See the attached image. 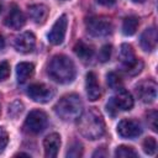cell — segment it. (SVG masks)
<instances>
[{
  "instance_id": "obj_1",
  "label": "cell",
  "mask_w": 158,
  "mask_h": 158,
  "mask_svg": "<svg viewBox=\"0 0 158 158\" xmlns=\"http://www.w3.org/2000/svg\"><path fill=\"white\" fill-rule=\"evenodd\" d=\"M78 120V130L88 139H99L105 135V122L95 107H90L86 111L81 112Z\"/></svg>"
},
{
  "instance_id": "obj_2",
  "label": "cell",
  "mask_w": 158,
  "mask_h": 158,
  "mask_svg": "<svg viewBox=\"0 0 158 158\" xmlns=\"http://www.w3.org/2000/svg\"><path fill=\"white\" fill-rule=\"evenodd\" d=\"M47 73L54 81L59 84H68L75 78V65L69 57L64 54H57L49 60Z\"/></svg>"
},
{
  "instance_id": "obj_3",
  "label": "cell",
  "mask_w": 158,
  "mask_h": 158,
  "mask_svg": "<svg viewBox=\"0 0 158 158\" xmlns=\"http://www.w3.org/2000/svg\"><path fill=\"white\" fill-rule=\"evenodd\" d=\"M54 111L64 121L77 120L83 112V101L77 94H67L57 101Z\"/></svg>"
},
{
  "instance_id": "obj_4",
  "label": "cell",
  "mask_w": 158,
  "mask_h": 158,
  "mask_svg": "<svg viewBox=\"0 0 158 158\" xmlns=\"http://www.w3.org/2000/svg\"><path fill=\"white\" fill-rule=\"evenodd\" d=\"M85 26L88 32L95 37H105L112 32V22L104 16H91L86 19Z\"/></svg>"
},
{
  "instance_id": "obj_5",
  "label": "cell",
  "mask_w": 158,
  "mask_h": 158,
  "mask_svg": "<svg viewBox=\"0 0 158 158\" xmlns=\"http://www.w3.org/2000/svg\"><path fill=\"white\" fill-rule=\"evenodd\" d=\"M47 122L48 117L46 112L42 110H32L23 122V131L30 135H38L46 128Z\"/></svg>"
},
{
  "instance_id": "obj_6",
  "label": "cell",
  "mask_w": 158,
  "mask_h": 158,
  "mask_svg": "<svg viewBox=\"0 0 158 158\" xmlns=\"http://www.w3.org/2000/svg\"><path fill=\"white\" fill-rule=\"evenodd\" d=\"M135 91L137 98L142 102L151 104L157 98V84L154 80H151V79L142 80L135 86Z\"/></svg>"
},
{
  "instance_id": "obj_7",
  "label": "cell",
  "mask_w": 158,
  "mask_h": 158,
  "mask_svg": "<svg viewBox=\"0 0 158 158\" xmlns=\"http://www.w3.org/2000/svg\"><path fill=\"white\" fill-rule=\"evenodd\" d=\"M27 95L33 101L44 104V102H48L54 96V90L52 88H49L48 85H46V84L35 83V84H31L28 86Z\"/></svg>"
},
{
  "instance_id": "obj_8",
  "label": "cell",
  "mask_w": 158,
  "mask_h": 158,
  "mask_svg": "<svg viewBox=\"0 0 158 158\" xmlns=\"http://www.w3.org/2000/svg\"><path fill=\"white\" fill-rule=\"evenodd\" d=\"M67 25H68V20H67V15H62L59 16L56 22L53 23L52 28L48 32V41L49 43L54 44V46H59L62 44V42L64 41L65 37V31H67Z\"/></svg>"
},
{
  "instance_id": "obj_9",
  "label": "cell",
  "mask_w": 158,
  "mask_h": 158,
  "mask_svg": "<svg viewBox=\"0 0 158 158\" xmlns=\"http://www.w3.org/2000/svg\"><path fill=\"white\" fill-rule=\"evenodd\" d=\"M117 133L122 138H135L142 133V127L133 118H123L117 125Z\"/></svg>"
},
{
  "instance_id": "obj_10",
  "label": "cell",
  "mask_w": 158,
  "mask_h": 158,
  "mask_svg": "<svg viewBox=\"0 0 158 158\" xmlns=\"http://www.w3.org/2000/svg\"><path fill=\"white\" fill-rule=\"evenodd\" d=\"M36 46V37L32 32H22L14 40V48L20 53H30Z\"/></svg>"
},
{
  "instance_id": "obj_11",
  "label": "cell",
  "mask_w": 158,
  "mask_h": 158,
  "mask_svg": "<svg viewBox=\"0 0 158 158\" xmlns=\"http://www.w3.org/2000/svg\"><path fill=\"white\" fill-rule=\"evenodd\" d=\"M112 104L115 105V107L117 110H122V111H127L131 110L133 107V98L132 95L125 90V89H117V93L115 96L111 98Z\"/></svg>"
},
{
  "instance_id": "obj_12",
  "label": "cell",
  "mask_w": 158,
  "mask_h": 158,
  "mask_svg": "<svg viewBox=\"0 0 158 158\" xmlns=\"http://www.w3.org/2000/svg\"><path fill=\"white\" fill-rule=\"evenodd\" d=\"M25 16L22 14V11L16 6V5H12L4 20V23L10 27V28H14V30H20L23 25H25Z\"/></svg>"
},
{
  "instance_id": "obj_13",
  "label": "cell",
  "mask_w": 158,
  "mask_h": 158,
  "mask_svg": "<svg viewBox=\"0 0 158 158\" xmlns=\"http://www.w3.org/2000/svg\"><path fill=\"white\" fill-rule=\"evenodd\" d=\"M85 89L86 95L90 101H95L101 96V89L98 81V77L94 72H89L85 77Z\"/></svg>"
},
{
  "instance_id": "obj_14",
  "label": "cell",
  "mask_w": 158,
  "mask_h": 158,
  "mask_svg": "<svg viewBox=\"0 0 158 158\" xmlns=\"http://www.w3.org/2000/svg\"><path fill=\"white\" fill-rule=\"evenodd\" d=\"M59 147H60V136L58 133H51L43 141L44 156L47 158L57 157V154L59 152Z\"/></svg>"
},
{
  "instance_id": "obj_15",
  "label": "cell",
  "mask_w": 158,
  "mask_h": 158,
  "mask_svg": "<svg viewBox=\"0 0 158 158\" xmlns=\"http://www.w3.org/2000/svg\"><path fill=\"white\" fill-rule=\"evenodd\" d=\"M157 28L154 26L146 28L141 35V47L146 52H152L157 47Z\"/></svg>"
},
{
  "instance_id": "obj_16",
  "label": "cell",
  "mask_w": 158,
  "mask_h": 158,
  "mask_svg": "<svg viewBox=\"0 0 158 158\" xmlns=\"http://www.w3.org/2000/svg\"><path fill=\"white\" fill-rule=\"evenodd\" d=\"M48 14H49V10L43 4H35L28 6V15L36 23H40V25L44 23L48 17Z\"/></svg>"
},
{
  "instance_id": "obj_17",
  "label": "cell",
  "mask_w": 158,
  "mask_h": 158,
  "mask_svg": "<svg viewBox=\"0 0 158 158\" xmlns=\"http://www.w3.org/2000/svg\"><path fill=\"white\" fill-rule=\"evenodd\" d=\"M35 72V65L30 62H21L17 64L16 67V77H17V81L19 84H23L26 83L33 74Z\"/></svg>"
},
{
  "instance_id": "obj_18",
  "label": "cell",
  "mask_w": 158,
  "mask_h": 158,
  "mask_svg": "<svg viewBox=\"0 0 158 158\" xmlns=\"http://www.w3.org/2000/svg\"><path fill=\"white\" fill-rule=\"evenodd\" d=\"M74 52L81 60L88 62L94 56V47L91 44L85 43L84 41H78L74 46Z\"/></svg>"
},
{
  "instance_id": "obj_19",
  "label": "cell",
  "mask_w": 158,
  "mask_h": 158,
  "mask_svg": "<svg viewBox=\"0 0 158 158\" xmlns=\"http://www.w3.org/2000/svg\"><path fill=\"white\" fill-rule=\"evenodd\" d=\"M138 25H139V21L137 16H127L122 22V32L126 36H132L136 33Z\"/></svg>"
},
{
  "instance_id": "obj_20",
  "label": "cell",
  "mask_w": 158,
  "mask_h": 158,
  "mask_svg": "<svg viewBox=\"0 0 158 158\" xmlns=\"http://www.w3.org/2000/svg\"><path fill=\"white\" fill-rule=\"evenodd\" d=\"M120 57H121L122 64L131 63V62H133V60L137 58V57L135 56V51H133L132 46H131V44H128V43H123V44L121 46Z\"/></svg>"
},
{
  "instance_id": "obj_21",
  "label": "cell",
  "mask_w": 158,
  "mask_h": 158,
  "mask_svg": "<svg viewBox=\"0 0 158 158\" xmlns=\"http://www.w3.org/2000/svg\"><path fill=\"white\" fill-rule=\"evenodd\" d=\"M143 68V62L138 58H136L133 62L131 63H127V64H122V69L126 74L128 75H136L138 74Z\"/></svg>"
},
{
  "instance_id": "obj_22",
  "label": "cell",
  "mask_w": 158,
  "mask_h": 158,
  "mask_svg": "<svg viewBox=\"0 0 158 158\" xmlns=\"http://www.w3.org/2000/svg\"><path fill=\"white\" fill-rule=\"evenodd\" d=\"M83 156V144L79 141H73L67 151V157L69 158H79Z\"/></svg>"
},
{
  "instance_id": "obj_23",
  "label": "cell",
  "mask_w": 158,
  "mask_h": 158,
  "mask_svg": "<svg viewBox=\"0 0 158 158\" xmlns=\"http://www.w3.org/2000/svg\"><path fill=\"white\" fill-rule=\"evenodd\" d=\"M106 80H107V85L111 89L117 90V89H121L122 88V79H121V77L116 72H110L106 75Z\"/></svg>"
},
{
  "instance_id": "obj_24",
  "label": "cell",
  "mask_w": 158,
  "mask_h": 158,
  "mask_svg": "<svg viewBox=\"0 0 158 158\" xmlns=\"http://www.w3.org/2000/svg\"><path fill=\"white\" fill-rule=\"evenodd\" d=\"M115 156L116 157H123V158H130V157H137L138 153L128 146H118L115 151Z\"/></svg>"
},
{
  "instance_id": "obj_25",
  "label": "cell",
  "mask_w": 158,
  "mask_h": 158,
  "mask_svg": "<svg viewBox=\"0 0 158 158\" xmlns=\"http://www.w3.org/2000/svg\"><path fill=\"white\" fill-rule=\"evenodd\" d=\"M143 151L148 156H153L157 151V141L154 137H147L143 141Z\"/></svg>"
},
{
  "instance_id": "obj_26",
  "label": "cell",
  "mask_w": 158,
  "mask_h": 158,
  "mask_svg": "<svg viewBox=\"0 0 158 158\" xmlns=\"http://www.w3.org/2000/svg\"><path fill=\"white\" fill-rule=\"evenodd\" d=\"M157 117H158V114L156 110H152L147 114V123L154 132H157Z\"/></svg>"
},
{
  "instance_id": "obj_27",
  "label": "cell",
  "mask_w": 158,
  "mask_h": 158,
  "mask_svg": "<svg viewBox=\"0 0 158 158\" xmlns=\"http://www.w3.org/2000/svg\"><path fill=\"white\" fill-rule=\"evenodd\" d=\"M22 110H23V105H22V102H20V101H14V102L9 106V115L16 117L19 114L22 112Z\"/></svg>"
},
{
  "instance_id": "obj_28",
  "label": "cell",
  "mask_w": 158,
  "mask_h": 158,
  "mask_svg": "<svg viewBox=\"0 0 158 158\" xmlns=\"http://www.w3.org/2000/svg\"><path fill=\"white\" fill-rule=\"evenodd\" d=\"M111 52H112V47L110 44H105L101 49H100V53H99V58L101 62H107L111 57Z\"/></svg>"
},
{
  "instance_id": "obj_29",
  "label": "cell",
  "mask_w": 158,
  "mask_h": 158,
  "mask_svg": "<svg viewBox=\"0 0 158 158\" xmlns=\"http://www.w3.org/2000/svg\"><path fill=\"white\" fill-rule=\"evenodd\" d=\"M9 75H10V64L6 60H4L0 63V81L5 80Z\"/></svg>"
},
{
  "instance_id": "obj_30",
  "label": "cell",
  "mask_w": 158,
  "mask_h": 158,
  "mask_svg": "<svg viewBox=\"0 0 158 158\" xmlns=\"http://www.w3.org/2000/svg\"><path fill=\"white\" fill-rule=\"evenodd\" d=\"M9 142V135L6 132V130L4 127H0V153L4 151V148L6 147Z\"/></svg>"
},
{
  "instance_id": "obj_31",
  "label": "cell",
  "mask_w": 158,
  "mask_h": 158,
  "mask_svg": "<svg viewBox=\"0 0 158 158\" xmlns=\"http://www.w3.org/2000/svg\"><path fill=\"white\" fill-rule=\"evenodd\" d=\"M95 1L99 5H102V6H112L116 0H95Z\"/></svg>"
},
{
  "instance_id": "obj_32",
  "label": "cell",
  "mask_w": 158,
  "mask_h": 158,
  "mask_svg": "<svg viewBox=\"0 0 158 158\" xmlns=\"http://www.w3.org/2000/svg\"><path fill=\"white\" fill-rule=\"evenodd\" d=\"M105 156H106V152L104 151V148H101L100 151L98 149V151H96V152H94V154H93V157H94V158H95V157H105Z\"/></svg>"
},
{
  "instance_id": "obj_33",
  "label": "cell",
  "mask_w": 158,
  "mask_h": 158,
  "mask_svg": "<svg viewBox=\"0 0 158 158\" xmlns=\"http://www.w3.org/2000/svg\"><path fill=\"white\" fill-rule=\"evenodd\" d=\"M4 47H5V40H4L2 35H0V51L4 49Z\"/></svg>"
},
{
  "instance_id": "obj_34",
  "label": "cell",
  "mask_w": 158,
  "mask_h": 158,
  "mask_svg": "<svg viewBox=\"0 0 158 158\" xmlns=\"http://www.w3.org/2000/svg\"><path fill=\"white\" fill-rule=\"evenodd\" d=\"M16 157H19V156H25V157H30V154H27V153H17V154H15Z\"/></svg>"
},
{
  "instance_id": "obj_35",
  "label": "cell",
  "mask_w": 158,
  "mask_h": 158,
  "mask_svg": "<svg viewBox=\"0 0 158 158\" xmlns=\"http://www.w3.org/2000/svg\"><path fill=\"white\" fill-rule=\"evenodd\" d=\"M133 2H144L146 0H132Z\"/></svg>"
}]
</instances>
